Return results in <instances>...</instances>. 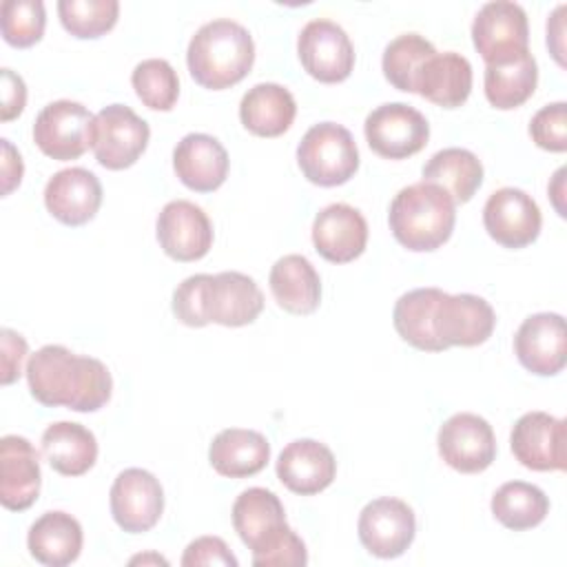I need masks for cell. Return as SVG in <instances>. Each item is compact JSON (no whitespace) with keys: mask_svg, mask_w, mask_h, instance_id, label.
<instances>
[{"mask_svg":"<svg viewBox=\"0 0 567 567\" xmlns=\"http://www.w3.org/2000/svg\"><path fill=\"white\" fill-rule=\"evenodd\" d=\"M31 396L47 408H69L95 412L111 399L113 379L109 368L95 357L73 354L69 348L47 343L27 361Z\"/></svg>","mask_w":567,"mask_h":567,"instance_id":"6da1fadb","label":"cell"},{"mask_svg":"<svg viewBox=\"0 0 567 567\" xmlns=\"http://www.w3.org/2000/svg\"><path fill=\"white\" fill-rule=\"evenodd\" d=\"M255 62V42L250 31L228 18L202 24L188 42L186 64L190 78L213 91L241 82Z\"/></svg>","mask_w":567,"mask_h":567,"instance_id":"7a4b0ae2","label":"cell"},{"mask_svg":"<svg viewBox=\"0 0 567 567\" xmlns=\"http://www.w3.org/2000/svg\"><path fill=\"white\" fill-rule=\"evenodd\" d=\"M454 221V199L441 186L423 179L401 188L388 210L394 239L414 252H430L443 246L452 237Z\"/></svg>","mask_w":567,"mask_h":567,"instance_id":"3957f363","label":"cell"},{"mask_svg":"<svg viewBox=\"0 0 567 567\" xmlns=\"http://www.w3.org/2000/svg\"><path fill=\"white\" fill-rule=\"evenodd\" d=\"M297 164L308 182L317 186H339L357 173L359 148L346 126L319 122L303 133L297 146Z\"/></svg>","mask_w":567,"mask_h":567,"instance_id":"277c9868","label":"cell"},{"mask_svg":"<svg viewBox=\"0 0 567 567\" xmlns=\"http://www.w3.org/2000/svg\"><path fill=\"white\" fill-rule=\"evenodd\" d=\"M151 128L131 106L109 104L93 122L91 148L97 164L109 171H122L133 166L146 151Z\"/></svg>","mask_w":567,"mask_h":567,"instance_id":"5b68a950","label":"cell"},{"mask_svg":"<svg viewBox=\"0 0 567 567\" xmlns=\"http://www.w3.org/2000/svg\"><path fill=\"white\" fill-rule=\"evenodd\" d=\"M93 122L95 115L84 104L55 100L38 113L33 122V142L51 159H78L91 146Z\"/></svg>","mask_w":567,"mask_h":567,"instance_id":"8992f818","label":"cell"},{"mask_svg":"<svg viewBox=\"0 0 567 567\" xmlns=\"http://www.w3.org/2000/svg\"><path fill=\"white\" fill-rule=\"evenodd\" d=\"M472 42L485 64H501L529 51L525 9L509 0L483 4L472 22Z\"/></svg>","mask_w":567,"mask_h":567,"instance_id":"52a82bcc","label":"cell"},{"mask_svg":"<svg viewBox=\"0 0 567 567\" xmlns=\"http://www.w3.org/2000/svg\"><path fill=\"white\" fill-rule=\"evenodd\" d=\"M368 146L385 159H405L419 153L430 137V124L421 111L403 102H385L363 122Z\"/></svg>","mask_w":567,"mask_h":567,"instance_id":"ba28073f","label":"cell"},{"mask_svg":"<svg viewBox=\"0 0 567 567\" xmlns=\"http://www.w3.org/2000/svg\"><path fill=\"white\" fill-rule=\"evenodd\" d=\"M297 55L301 66L319 82H343L354 69V47L332 20L317 18L303 24L297 38Z\"/></svg>","mask_w":567,"mask_h":567,"instance_id":"9c48e42d","label":"cell"},{"mask_svg":"<svg viewBox=\"0 0 567 567\" xmlns=\"http://www.w3.org/2000/svg\"><path fill=\"white\" fill-rule=\"evenodd\" d=\"M441 458L456 472L478 474L496 458V436L492 425L472 412L452 414L436 434Z\"/></svg>","mask_w":567,"mask_h":567,"instance_id":"30bf717a","label":"cell"},{"mask_svg":"<svg viewBox=\"0 0 567 567\" xmlns=\"http://www.w3.org/2000/svg\"><path fill=\"white\" fill-rule=\"evenodd\" d=\"M361 545L377 558H396L414 540L416 518L412 507L392 496L370 501L357 523Z\"/></svg>","mask_w":567,"mask_h":567,"instance_id":"8fae6325","label":"cell"},{"mask_svg":"<svg viewBox=\"0 0 567 567\" xmlns=\"http://www.w3.org/2000/svg\"><path fill=\"white\" fill-rule=\"evenodd\" d=\"M109 496L113 520L128 534L153 529L164 512V489L155 474L142 467L120 472Z\"/></svg>","mask_w":567,"mask_h":567,"instance_id":"7c38bea8","label":"cell"},{"mask_svg":"<svg viewBox=\"0 0 567 567\" xmlns=\"http://www.w3.org/2000/svg\"><path fill=\"white\" fill-rule=\"evenodd\" d=\"M543 215L538 204L520 188L503 186L494 190L483 206V226L487 235L505 248H525L540 233Z\"/></svg>","mask_w":567,"mask_h":567,"instance_id":"4fadbf2b","label":"cell"},{"mask_svg":"<svg viewBox=\"0 0 567 567\" xmlns=\"http://www.w3.org/2000/svg\"><path fill=\"white\" fill-rule=\"evenodd\" d=\"M565 421L547 412L523 414L509 434V445L520 465L536 472H563L567 465Z\"/></svg>","mask_w":567,"mask_h":567,"instance_id":"5bb4252c","label":"cell"},{"mask_svg":"<svg viewBox=\"0 0 567 567\" xmlns=\"http://www.w3.org/2000/svg\"><path fill=\"white\" fill-rule=\"evenodd\" d=\"M494 326V308L489 301L472 292H443L434 310V330L445 350L450 346H481L492 337Z\"/></svg>","mask_w":567,"mask_h":567,"instance_id":"9a60e30c","label":"cell"},{"mask_svg":"<svg viewBox=\"0 0 567 567\" xmlns=\"http://www.w3.org/2000/svg\"><path fill=\"white\" fill-rule=\"evenodd\" d=\"M516 359L538 377H554L567 361V330L558 312L529 315L514 337Z\"/></svg>","mask_w":567,"mask_h":567,"instance_id":"2e32d148","label":"cell"},{"mask_svg":"<svg viewBox=\"0 0 567 567\" xmlns=\"http://www.w3.org/2000/svg\"><path fill=\"white\" fill-rule=\"evenodd\" d=\"M159 248L175 261L202 259L213 246V224L202 206L188 199L168 202L157 215Z\"/></svg>","mask_w":567,"mask_h":567,"instance_id":"e0dca14e","label":"cell"},{"mask_svg":"<svg viewBox=\"0 0 567 567\" xmlns=\"http://www.w3.org/2000/svg\"><path fill=\"white\" fill-rule=\"evenodd\" d=\"M102 204V184L89 168L71 166L53 173L44 186L47 210L66 226L91 221Z\"/></svg>","mask_w":567,"mask_h":567,"instance_id":"ac0fdd59","label":"cell"},{"mask_svg":"<svg viewBox=\"0 0 567 567\" xmlns=\"http://www.w3.org/2000/svg\"><path fill=\"white\" fill-rule=\"evenodd\" d=\"M312 244L332 264L354 261L368 244V221L350 204H330L312 221Z\"/></svg>","mask_w":567,"mask_h":567,"instance_id":"d6986e66","label":"cell"},{"mask_svg":"<svg viewBox=\"0 0 567 567\" xmlns=\"http://www.w3.org/2000/svg\"><path fill=\"white\" fill-rule=\"evenodd\" d=\"M275 470L290 492L312 496L334 481L337 458L328 445L315 439H297L281 450Z\"/></svg>","mask_w":567,"mask_h":567,"instance_id":"ffe728a7","label":"cell"},{"mask_svg":"<svg viewBox=\"0 0 567 567\" xmlns=\"http://www.w3.org/2000/svg\"><path fill=\"white\" fill-rule=\"evenodd\" d=\"M40 461L29 439H0V503L11 512L29 509L40 494Z\"/></svg>","mask_w":567,"mask_h":567,"instance_id":"44dd1931","label":"cell"},{"mask_svg":"<svg viewBox=\"0 0 567 567\" xmlns=\"http://www.w3.org/2000/svg\"><path fill=\"white\" fill-rule=\"evenodd\" d=\"M228 153L208 133H188L173 148V168L184 186L197 193L217 190L228 175Z\"/></svg>","mask_w":567,"mask_h":567,"instance_id":"7402d4cb","label":"cell"},{"mask_svg":"<svg viewBox=\"0 0 567 567\" xmlns=\"http://www.w3.org/2000/svg\"><path fill=\"white\" fill-rule=\"evenodd\" d=\"M264 310V295L252 277L224 270L210 275L208 284V321L239 328L252 323Z\"/></svg>","mask_w":567,"mask_h":567,"instance_id":"603a6c76","label":"cell"},{"mask_svg":"<svg viewBox=\"0 0 567 567\" xmlns=\"http://www.w3.org/2000/svg\"><path fill=\"white\" fill-rule=\"evenodd\" d=\"M472 91V64L456 51L434 53L414 80V93L443 109L461 106Z\"/></svg>","mask_w":567,"mask_h":567,"instance_id":"cb8c5ba5","label":"cell"},{"mask_svg":"<svg viewBox=\"0 0 567 567\" xmlns=\"http://www.w3.org/2000/svg\"><path fill=\"white\" fill-rule=\"evenodd\" d=\"M208 461L221 476L246 478L268 465L270 443L257 430L226 427L213 439L208 447Z\"/></svg>","mask_w":567,"mask_h":567,"instance_id":"d4e9b609","label":"cell"},{"mask_svg":"<svg viewBox=\"0 0 567 567\" xmlns=\"http://www.w3.org/2000/svg\"><path fill=\"white\" fill-rule=\"evenodd\" d=\"M297 115L292 93L277 82H259L250 86L239 102V120L246 131L259 137H277L286 133Z\"/></svg>","mask_w":567,"mask_h":567,"instance_id":"484cf974","label":"cell"},{"mask_svg":"<svg viewBox=\"0 0 567 567\" xmlns=\"http://www.w3.org/2000/svg\"><path fill=\"white\" fill-rule=\"evenodd\" d=\"M82 525L66 512H44L27 534L29 554L47 567H64L82 551Z\"/></svg>","mask_w":567,"mask_h":567,"instance_id":"4316f807","label":"cell"},{"mask_svg":"<svg viewBox=\"0 0 567 567\" xmlns=\"http://www.w3.org/2000/svg\"><path fill=\"white\" fill-rule=\"evenodd\" d=\"M270 292L275 301L292 315H310L321 299V279L303 255H284L270 268Z\"/></svg>","mask_w":567,"mask_h":567,"instance_id":"83f0119b","label":"cell"},{"mask_svg":"<svg viewBox=\"0 0 567 567\" xmlns=\"http://www.w3.org/2000/svg\"><path fill=\"white\" fill-rule=\"evenodd\" d=\"M47 463L62 476H82L95 465L97 441L82 423L58 421L42 432Z\"/></svg>","mask_w":567,"mask_h":567,"instance_id":"f1b7e54d","label":"cell"},{"mask_svg":"<svg viewBox=\"0 0 567 567\" xmlns=\"http://www.w3.org/2000/svg\"><path fill=\"white\" fill-rule=\"evenodd\" d=\"M284 525H288L284 505L279 496L266 487H248L233 503V527L250 551Z\"/></svg>","mask_w":567,"mask_h":567,"instance_id":"f546056e","label":"cell"},{"mask_svg":"<svg viewBox=\"0 0 567 567\" xmlns=\"http://www.w3.org/2000/svg\"><path fill=\"white\" fill-rule=\"evenodd\" d=\"M443 297L441 288H414L403 292L392 310L394 330L403 341L425 352H443L445 346L439 341L434 330V310Z\"/></svg>","mask_w":567,"mask_h":567,"instance_id":"4dcf8cb0","label":"cell"},{"mask_svg":"<svg viewBox=\"0 0 567 567\" xmlns=\"http://www.w3.org/2000/svg\"><path fill=\"white\" fill-rule=\"evenodd\" d=\"M423 182L441 186L454 204H465L483 184V164L481 159L458 146L443 148L434 153L423 166Z\"/></svg>","mask_w":567,"mask_h":567,"instance_id":"1f68e13d","label":"cell"},{"mask_svg":"<svg viewBox=\"0 0 567 567\" xmlns=\"http://www.w3.org/2000/svg\"><path fill=\"white\" fill-rule=\"evenodd\" d=\"M538 82V64L529 51L514 60L485 66V97L494 109L509 111L532 97Z\"/></svg>","mask_w":567,"mask_h":567,"instance_id":"d6a6232c","label":"cell"},{"mask_svg":"<svg viewBox=\"0 0 567 567\" xmlns=\"http://www.w3.org/2000/svg\"><path fill=\"white\" fill-rule=\"evenodd\" d=\"M494 518L514 532L532 529L549 514V498L538 485L525 481H507L492 496Z\"/></svg>","mask_w":567,"mask_h":567,"instance_id":"836d02e7","label":"cell"},{"mask_svg":"<svg viewBox=\"0 0 567 567\" xmlns=\"http://www.w3.org/2000/svg\"><path fill=\"white\" fill-rule=\"evenodd\" d=\"M436 53L434 44L419 33H401L388 42L381 69L385 80L405 93H414V80L427 58Z\"/></svg>","mask_w":567,"mask_h":567,"instance_id":"e575fe53","label":"cell"},{"mask_svg":"<svg viewBox=\"0 0 567 567\" xmlns=\"http://www.w3.org/2000/svg\"><path fill=\"white\" fill-rule=\"evenodd\" d=\"M131 84L142 104L153 111H171L179 95V78L162 58L142 60L131 73Z\"/></svg>","mask_w":567,"mask_h":567,"instance_id":"d590c367","label":"cell"},{"mask_svg":"<svg viewBox=\"0 0 567 567\" xmlns=\"http://www.w3.org/2000/svg\"><path fill=\"white\" fill-rule=\"evenodd\" d=\"M120 2L117 0H60L58 16L62 27L80 38H100L111 31L117 22Z\"/></svg>","mask_w":567,"mask_h":567,"instance_id":"8d00e7d4","label":"cell"},{"mask_svg":"<svg viewBox=\"0 0 567 567\" xmlns=\"http://www.w3.org/2000/svg\"><path fill=\"white\" fill-rule=\"evenodd\" d=\"M47 24L42 0H4L0 7L2 38L18 49L40 42Z\"/></svg>","mask_w":567,"mask_h":567,"instance_id":"74e56055","label":"cell"},{"mask_svg":"<svg viewBox=\"0 0 567 567\" xmlns=\"http://www.w3.org/2000/svg\"><path fill=\"white\" fill-rule=\"evenodd\" d=\"M208 284L210 275L199 272L186 277L173 290V315L190 328H204L208 321Z\"/></svg>","mask_w":567,"mask_h":567,"instance_id":"f35d334b","label":"cell"},{"mask_svg":"<svg viewBox=\"0 0 567 567\" xmlns=\"http://www.w3.org/2000/svg\"><path fill=\"white\" fill-rule=\"evenodd\" d=\"M250 554L255 567H301L308 563L306 545L290 525L281 527Z\"/></svg>","mask_w":567,"mask_h":567,"instance_id":"ab89813d","label":"cell"},{"mask_svg":"<svg viewBox=\"0 0 567 567\" xmlns=\"http://www.w3.org/2000/svg\"><path fill=\"white\" fill-rule=\"evenodd\" d=\"M529 135L545 151H567V104L551 102L538 109L529 122Z\"/></svg>","mask_w":567,"mask_h":567,"instance_id":"60d3db41","label":"cell"},{"mask_svg":"<svg viewBox=\"0 0 567 567\" xmlns=\"http://www.w3.org/2000/svg\"><path fill=\"white\" fill-rule=\"evenodd\" d=\"M184 567L195 565H230L237 567V558L228 549V545L219 536H199L184 549L182 556Z\"/></svg>","mask_w":567,"mask_h":567,"instance_id":"b9f144b4","label":"cell"},{"mask_svg":"<svg viewBox=\"0 0 567 567\" xmlns=\"http://www.w3.org/2000/svg\"><path fill=\"white\" fill-rule=\"evenodd\" d=\"M0 346H2V385L13 383L22 374V361L27 354V341L22 334H18L11 328H2L0 332Z\"/></svg>","mask_w":567,"mask_h":567,"instance_id":"7bdbcfd3","label":"cell"},{"mask_svg":"<svg viewBox=\"0 0 567 567\" xmlns=\"http://www.w3.org/2000/svg\"><path fill=\"white\" fill-rule=\"evenodd\" d=\"M2 75V111H0V120L2 122H11L13 117H18L27 104V86L24 80L13 73L11 69H0Z\"/></svg>","mask_w":567,"mask_h":567,"instance_id":"ee69618b","label":"cell"},{"mask_svg":"<svg viewBox=\"0 0 567 567\" xmlns=\"http://www.w3.org/2000/svg\"><path fill=\"white\" fill-rule=\"evenodd\" d=\"M2 195H9L22 179L24 166H22V157L20 153L13 148V144L2 137Z\"/></svg>","mask_w":567,"mask_h":567,"instance_id":"f6af8a7d","label":"cell"},{"mask_svg":"<svg viewBox=\"0 0 567 567\" xmlns=\"http://www.w3.org/2000/svg\"><path fill=\"white\" fill-rule=\"evenodd\" d=\"M563 177H565V168H558L556 175H554V182L549 184V195H551L554 206H556V210H558L560 217H565V206H563V202H560V197H563V193H565V188H563V184H565Z\"/></svg>","mask_w":567,"mask_h":567,"instance_id":"bcb514c9","label":"cell"},{"mask_svg":"<svg viewBox=\"0 0 567 567\" xmlns=\"http://www.w3.org/2000/svg\"><path fill=\"white\" fill-rule=\"evenodd\" d=\"M146 560H155V563H166L162 556H137V558H131V563H146Z\"/></svg>","mask_w":567,"mask_h":567,"instance_id":"7dc6e473","label":"cell"}]
</instances>
